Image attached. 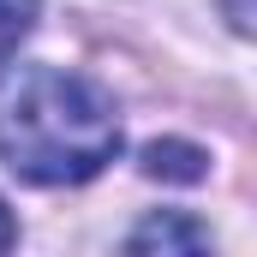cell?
<instances>
[{
  "label": "cell",
  "mask_w": 257,
  "mask_h": 257,
  "mask_svg": "<svg viewBox=\"0 0 257 257\" xmlns=\"http://www.w3.org/2000/svg\"><path fill=\"white\" fill-rule=\"evenodd\" d=\"M120 156V114L102 84L60 66L0 72V162L30 186H84Z\"/></svg>",
  "instance_id": "obj_1"
},
{
  "label": "cell",
  "mask_w": 257,
  "mask_h": 257,
  "mask_svg": "<svg viewBox=\"0 0 257 257\" xmlns=\"http://www.w3.org/2000/svg\"><path fill=\"white\" fill-rule=\"evenodd\" d=\"M126 245L132 251H197V245H209V227H197L186 215H150L144 227H132Z\"/></svg>",
  "instance_id": "obj_2"
},
{
  "label": "cell",
  "mask_w": 257,
  "mask_h": 257,
  "mask_svg": "<svg viewBox=\"0 0 257 257\" xmlns=\"http://www.w3.org/2000/svg\"><path fill=\"white\" fill-rule=\"evenodd\" d=\"M144 174H156V180H203V156L192 144H150Z\"/></svg>",
  "instance_id": "obj_3"
},
{
  "label": "cell",
  "mask_w": 257,
  "mask_h": 257,
  "mask_svg": "<svg viewBox=\"0 0 257 257\" xmlns=\"http://www.w3.org/2000/svg\"><path fill=\"white\" fill-rule=\"evenodd\" d=\"M36 30V0H0V60Z\"/></svg>",
  "instance_id": "obj_4"
},
{
  "label": "cell",
  "mask_w": 257,
  "mask_h": 257,
  "mask_svg": "<svg viewBox=\"0 0 257 257\" xmlns=\"http://www.w3.org/2000/svg\"><path fill=\"white\" fill-rule=\"evenodd\" d=\"M227 18H233L239 36H251V0H227Z\"/></svg>",
  "instance_id": "obj_5"
},
{
  "label": "cell",
  "mask_w": 257,
  "mask_h": 257,
  "mask_svg": "<svg viewBox=\"0 0 257 257\" xmlns=\"http://www.w3.org/2000/svg\"><path fill=\"white\" fill-rule=\"evenodd\" d=\"M12 239H18V227H12V215H6V203H0V251H6Z\"/></svg>",
  "instance_id": "obj_6"
}]
</instances>
